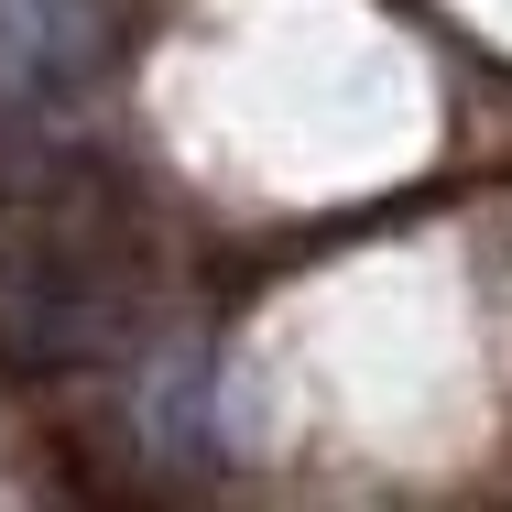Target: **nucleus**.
Returning <instances> with one entry per match:
<instances>
[{
    "label": "nucleus",
    "instance_id": "nucleus-1",
    "mask_svg": "<svg viewBox=\"0 0 512 512\" xmlns=\"http://www.w3.org/2000/svg\"><path fill=\"white\" fill-rule=\"evenodd\" d=\"M131 295L88 240L44 229V240H0V360L11 371H88L120 349Z\"/></svg>",
    "mask_w": 512,
    "mask_h": 512
},
{
    "label": "nucleus",
    "instance_id": "nucleus-2",
    "mask_svg": "<svg viewBox=\"0 0 512 512\" xmlns=\"http://www.w3.org/2000/svg\"><path fill=\"white\" fill-rule=\"evenodd\" d=\"M109 66V0H0V99L66 109Z\"/></svg>",
    "mask_w": 512,
    "mask_h": 512
}]
</instances>
